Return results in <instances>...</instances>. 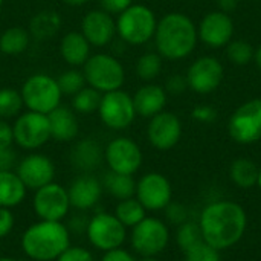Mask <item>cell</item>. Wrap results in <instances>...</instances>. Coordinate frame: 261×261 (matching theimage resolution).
Listing matches in <instances>:
<instances>
[{
	"instance_id": "6da1fadb",
	"label": "cell",
	"mask_w": 261,
	"mask_h": 261,
	"mask_svg": "<svg viewBox=\"0 0 261 261\" xmlns=\"http://www.w3.org/2000/svg\"><path fill=\"white\" fill-rule=\"evenodd\" d=\"M197 223L203 242L222 252L242 242L248 229V214L240 203L220 199L202 208Z\"/></svg>"
},
{
	"instance_id": "7a4b0ae2",
	"label": "cell",
	"mask_w": 261,
	"mask_h": 261,
	"mask_svg": "<svg viewBox=\"0 0 261 261\" xmlns=\"http://www.w3.org/2000/svg\"><path fill=\"white\" fill-rule=\"evenodd\" d=\"M153 40L164 60H184L193 54L199 41L197 24L184 12H168L158 20Z\"/></svg>"
},
{
	"instance_id": "3957f363",
	"label": "cell",
	"mask_w": 261,
	"mask_h": 261,
	"mask_svg": "<svg viewBox=\"0 0 261 261\" xmlns=\"http://www.w3.org/2000/svg\"><path fill=\"white\" fill-rule=\"evenodd\" d=\"M70 246V231L63 222L38 220L20 239L23 254L32 261H55Z\"/></svg>"
},
{
	"instance_id": "277c9868",
	"label": "cell",
	"mask_w": 261,
	"mask_h": 261,
	"mask_svg": "<svg viewBox=\"0 0 261 261\" xmlns=\"http://www.w3.org/2000/svg\"><path fill=\"white\" fill-rule=\"evenodd\" d=\"M116 35L132 46L148 43L156 32L158 18L151 8L133 3L119 15H116Z\"/></svg>"
},
{
	"instance_id": "5b68a950",
	"label": "cell",
	"mask_w": 261,
	"mask_h": 261,
	"mask_svg": "<svg viewBox=\"0 0 261 261\" xmlns=\"http://www.w3.org/2000/svg\"><path fill=\"white\" fill-rule=\"evenodd\" d=\"M81 70L84 73L86 84L93 87L99 93L122 89L125 83V69L122 63L107 52L90 55Z\"/></svg>"
},
{
	"instance_id": "8992f818",
	"label": "cell",
	"mask_w": 261,
	"mask_h": 261,
	"mask_svg": "<svg viewBox=\"0 0 261 261\" xmlns=\"http://www.w3.org/2000/svg\"><path fill=\"white\" fill-rule=\"evenodd\" d=\"M20 93L26 110L41 115H49L61 106L63 99L57 78L47 73H34L28 76L20 87Z\"/></svg>"
},
{
	"instance_id": "52a82bcc",
	"label": "cell",
	"mask_w": 261,
	"mask_h": 261,
	"mask_svg": "<svg viewBox=\"0 0 261 261\" xmlns=\"http://www.w3.org/2000/svg\"><path fill=\"white\" fill-rule=\"evenodd\" d=\"M170 239L168 223L159 217L147 216L132 228L130 246L139 257H158L167 249Z\"/></svg>"
},
{
	"instance_id": "ba28073f",
	"label": "cell",
	"mask_w": 261,
	"mask_h": 261,
	"mask_svg": "<svg viewBox=\"0 0 261 261\" xmlns=\"http://www.w3.org/2000/svg\"><path fill=\"white\" fill-rule=\"evenodd\" d=\"M14 144L26 151H37L44 147L50 138L47 115L37 112H21L12 124Z\"/></svg>"
},
{
	"instance_id": "9c48e42d",
	"label": "cell",
	"mask_w": 261,
	"mask_h": 261,
	"mask_svg": "<svg viewBox=\"0 0 261 261\" xmlns=\"http://www.w3.org/2000/svg\"><path fill=\"white\" fill-rule=\"evenodd\" d=\"M86 236L95 249L106 252L115 248H121L125 243L127 228L116 219L115 214L101 211L87 220Z\"/></svg>"
},
{
	"instance_id": "30bf717a",
	"label": "cell",
	"mask_w": 261,
	"mask_h": 261,
	"mask_svg": "<svg viewBox=\"0 0 261 261\" xmlns=\"http://www.w3.org/2000/svg\"><path fill=\"white\" fill-rule=\"evenodd\" d=\"M98 115L101 122L113 132H122L128 128L138 116L133 96L122 89L102 93Z\"/></svg>"
},
{
	"instance_id": "8fae6325",
	"label": "cell",
	"mask_w": 261,
	"mask_h": 261,
	"mask_svg": "<svg viewBox=\"0 0 261 261\" xmlns=\"http://www.w3.org/2000/svg\"><path fill=\"white\" fill-rule=\"evenodd\" d=\"M228 133L242 145L261 141V98H254L239 106L229 118Z\"/></svg>"
},
{
	"instance_id": "7c38bea8",
	"label": "cell",
	"mask_w": 261,
	"mask_h": 261,
	"mask_svg": "<svg viewBox=\"0 0 261 261\" xmlns=\"http://www.w3.org/2000/svg\"><path fill=\"white\" fill-rule=\"evenodd\" d=\"M67 188L57 182H50L34 191L32 210L38 220L63 222L70 211Z\"/></svg>"
},
{
	"instance_id": "4fadbf2b",
	"label": "cell",
	"mask_w": 261,
	"mask_h": 261,
	"mask_svg": "<svg viewBox=\"0 0 261 261\" xmlns=\"http://www.w3.org/2000/svg\"><path fill=\"white\" fill-rule=\"evenodd\" d=\"M142 150L132 138L118 136L104 147V162L110 171L135 176L142 167Z\"/></svg>"
},
{
	"instance_id": "5bb4252c",
	"label": "cell",
	"mask_w": 261,
	"mask_h": 261,
	"mask_svg": "<svg viewBox=\"0 0 261 261\" xmlns=\"http://www.w3.org/2000/svg\"><path fill=\"white\" fill-rule=\"evenodd\" d=\"M135 197L148 211H164L173 202V187L168 177L158 171L142 174L136 180Z\"/></svg>"
},
{
	"instance_id": "9a60e30c",
	"label": "cell",
	"mask_w": 261,
	"mask_h": 261,
	"mask_svg": "<svg viewBox=\"0 0 261 261\" xmlns=\"http://www.w3.org/2000/svg\"><path fill=\"white\" fill-rule=\"evenodd\" d=\"M185 76L188 87L193 92L199 95H208L220 87L225 78V69L219 58L205 55L191 63Z\"/></svg>"
},
{
	"instance_id": "2e32d148",
	"label": "cell",
	"mask_w": 261,
	"mask_h": 261,
	"mask_svg": "<svg viewBox=\"0 0 261 261\" xmlns=\"http://www.w3.org/2000/svg\"><path fill=\"white\" fill-rule=\"evenodd\" d=\"M15 173L24 184L28 190H38L55 179V164L54 161L37 151H31L17 162Z\"/></svg>"
},
{
	"instance_id": "e0dca14e",
	"label": "cell",
	"mask_w": 261,
	"mask_h": 261,
	"mask_svg": "<svg viewBox=\"0 0 261 261\" xmlns=\"http://www.w3.org/2000/svg\"><path fill=\"white\" fill-rule=\"evenodd\" d=\"M182 138V122L171 112H161L150 118L147 125V139L150 145L159 151L174 148Z\"/></svg>"
},
{
	"instance_id": "ac0fdd59",
	"label": "cell",
	"mask_w": 261,
	"mask_h": 261,
	"mask_svg": "<svg viewBox=\"0 0 261 261\" xmlns=\"http://www.w3.org/2000/svg\"><path fill=\"white\" fill-rule=\"evenodd\" d=\"M197 37L210 47H226L234 37V21L223 11L208 12L197 24Z\"/></svg>"
},
{
	"instance_id": "d6986e66",
	"label": "cell",
	"mask_w": 261,
	"mask_h": 261,
	"mask_svg": "<svg viewBox=\"0 0 261 261\" xmlns=\"http://www.w3.org/2000/svg\"><path fill=\"white\" fill-rule=\"evenodd\" d=\"M80 31L92 47H106L116 35V20L101 8L92 9L83 15Z\"/></svg>"
},
{
	"instance_id": "ffe728a7",
	"label": "cell",
	"mask_w": 261,
	"mask_h": 261,
	"mask_svg": "<svg viewBox=\"0 0 261 261\" xmlns=\"http://www.w3.org/2000/svg\"><path fill=\"white\" fill-rule=\"evenodd\" d=\"M102 184L90 173H83L67 188L70 206L78 211H89L98 205L102 196Z\"/></svg>"
},
{
	"instance_id": "44dd1931",
	"label": "cell",
	"mask_w": 261,
	"mask_h": 261,
	"mask_svg": "<svg viewBox=\"0 0 261 261\" xmlns=\"http://www.w3.org/2000/svg\"><path fill=\"white\" fill-rule=\"evenodd\" d=\"M69 161L81 173H92L104 162V147L93 138H84L73 144Z\"/></svg>"
},
{
	"instance_id": "7402d4cb",
	"label": "cell",
	"mask_w": 261,
	"mask_h": 261,
	"mask_svg": "<svg viewBox=\"0 0 261 261\" xmlns=\"http://www.w3.org/2000/svg\"><path fill=\"white\" fill-rule=\"evenodd\" d=\"M167 90L153 83H147L142 87H139L133 96V104L138 116L142 118H153L154 115L164 112L167 106Z\"/></svg>"
},
{
	"instance_id": "603a6c76",
	"label": "cell",
	"mask_w": 261,
	"mask_h": 261,
	"mask_svg": "<svg viewBox=\"0 0 261 261\" xmlns=\"http://www.w3.org/2000/svg\"><path fill=\"white\" fill-rule=\"evenodd\" d=\"M60 57L70 67H83L92 55V46L81 31H69L60 38Z\"/></svg>"
},
{
	"instance_id": "cb8c5ba5",
	"label": "cell",
	"mask_w": 261,
	"mask_h": 261,
	"mask_svg": "<svg viewBox=\"0 0 261 261\" xmlns=\"http://www.w3.org/2000/svg\"><path fill=\"white\" fill-rule=\"evenodd\" d=\"M50 138L58 142H72L80 133V122L72 107L58 106L47 115Z\"/></svg>"
},
{
	"instance_id": "d4e9b609",
	"label": "cell",
	"mask_w": 261,
	"mask_h": 261,
	"mask_svg": "<svg viewBox=\"0 0 261 261\" xmlns=\"http://www.w3.org/2000/svg\"><path fill=\"white\" fill-rule=\"evenodd\" d=\"M28 188L15 173L11 171H0V206L2 208H15L23 203L26 199Z\"/></svg>"
},
{
	"instance_id": "484cf974",
	"label": "cell",
	"mask_w": 261,
	"mask_h": 261,
	"mask_svg": "<svg viewBox=\"0 0 261 261\" xmlns=\"http://www.w3.org/2000/svg\"><path fill=\"white\" fill-rule=\"evenodd\" d=\"M61 17L57 11L43 9L38 11L29 21V34L32 38L38 41H44L47 38L55 37L61 29Z\"/></svg>"
},
{
	"instance_id": "4316f807",
	"label": "cell",
	"mask_w": 261,
	"mask_h": 261,
	"mask_svg": "<svg viewBox=\"0 0 261 261\" xmlns=\"http://www.w3.org/2000/svg\"><path fill=\"white\" fill-rule=\"evenodd\" d=\"M31 34L23 26H9L0 34V52L2 55L17 57L24 54L31 44Z\"/></svg>"
},
{
	"instance_id": "83f0119b",
	"label": "cell",
	"mask_w": 261,
	"mask_h": 261,
	"mask_svg": "<svg viewBox=\"0 0 261 261\" xmlns=\"http://www.w3.org/2000/svg\"><path fill=\"white\" fill-rule=\"evenodd\" d=\"M101 184H102L104 191H107L118 202L124 200V199L135 197L136 180L133 179V176L121 174V173H115V171L109 170L104 174V179L101 180Z\"/></svg>"
},
{
	"instance_id": "f1b7e54d",
	"label": "cell",
	"mask_w": 261,
	"mask_h": 261,
	"mask_svg": "<svg viewBox=\"0 0 261 261\" xmlns=\"http://www.w3.org/2000/svg\"><path fill=\"white\" fill-rule=\"evenodd\" d=\"M257 177H258V167L254 161L248 158H239L229 167L231 182L242 190H249L252 187H257Z\"/></svg>"
},
{
	"instance_id": "f546056e",
	"label": "cell",
	"mask_w": 261,
	"mask_h": 261,
	"mask_svg": "<svg viewBox=\"0 0 261 261\" xmlns=\"http://www.w3.org/2000/svg\"><path fill=\"white\" fill-rule=\"evenodd\" d=\"M113 214L127 229L128 228L132 229L147 217V210L141 205V202L136 197H130V199L119 200Z\"/></svg>"
},
{
	"instance_id": "4dcf8cb0",
	"label": "cell",
	"mask_w": 261,
	"mask_h": 261,
	"mask_svg": "<svg viewBox=\"0 0 261 261\" xmlns=\"http://www.w3.org/2000/svg\"><path fill=\"white\" fill-rule=\"evenodd\" d=\"M164 66V58L158 52H145L136 61V75L139 80L150 83L156 80Z\"/></svg>"
},
{
	"instance_id": "1f68e13d",
	"label": "cell",
	"mask_w": 261,
	"mask_h": 261,
	"mask_svg": "<svg viewBox=\"0 0 261 261\" xmlns=\"http://www.w3.org/2000/svg\"><path fill=\"white\" fill-rule=\"evenodd\" d=\"M101 96L102 93H99L90 86H86L84 89H81L78 93L72 96V109L75 113H80V115L96 113L99 102H101Z\"/></svg>"
},
{
	"instance_id": "d6a6232c",
	"label": "cell",
	"mask_w": 261,
	"mask_h": 261,
	"mask_svg": "<svg viewBox=\"0 0 261 261\" xmlns=\"http://www.w3.org/2000/svg\"><path fill=\"white\" fill-rule=\"evenodd\" d=\"M23 98L20 90L3 87L0 89V119H12L17 118L23 112Z\"/></svg>"
},
{
	"instance_id": "836d02e7",
	"label": "cell",
	"mask_w": 261,
	"mask_h": 261,
	"mask_svg": "<svg viewBox=\"0 0 261 261\" xmlns=\"http://www.w3.org/2000/svg\"><path fill=\"white\" fill-rule=\"evenodd\" d=\"M57 83L60 86V90L63 95L67 96H73L75 93H78L81 89H84L86 84V78L83 70H80V67H70L64 72L60 73V76L57 78Z\"/></svg>"
},
{
	"instance_id": "e575fe53",
	"label": "cell",
	"mask_w": 261,
	"mask_h": 261,
	"mask_svg": "<svg viewBox=\"0 0 261 261\" xmlns=\"http://www.w3.org/2000/svg\"><path fill=\"white\" fill-rule=\"evenodd\" d=\"M176 243L177 246L185 252L187 249L193 248L194 245H197L199 242H202V231H200V226L196 220H187L185 223L179 225L177 229H176Z\"/></svg>"
},
{
	"instance_id": "d590c367",
	"label": "cell",
	"mask_w": 261,
	"mask_h": 261,
	"mask_svg": "<svg viewBox=\"0 0 261 261\" xmlns=\"http://www.w3.org/2000/svg\"><path fill=\"white\" fill-rule=\"evenodd\" d=\"M254 47L251 43L245 40H231L226 44V55L228 60L236 66H246L254 60Z\"/></svg>"
},
{
	"instance_id": "8d00e7d4",
	"label": "cell",
	"mask_w": 261,
	"mask_h": 261,
	"mask_svg": "<svg viewBox=\"0 0 261 261\" xmlns=\"http://www.w3.org/2000/svg\"><path fill=\"white\" fill-rule=\"evenodd\" d=\"M184 261H222V254L206 242H199L184 252Z\"/></svg>"
},
{
	"instance_id": "74e56055",
	"label": "cell",
	"mask_w": 261,
	"mask_h": 261,
	"mask_svg": "<svg viewBox=\"0 0 261 261\" xmlns=\"http://www.w3.org/2000/svg\"><path fill=\"white\" fill-rule=\"evenodd\" d=\"M165 219L170 225L179 226L182 223H185L187 220H190V211L185 205L177 203V202H171L165 210Z\"/></svg>"
},
{
	"instance_id": "f35d334b",
	"label": "cell",
	"mask_w": 261,
	"mask_h": 261,
	"mask_svg": "<svg viewBox=\"0 0 261 261\" xmlns=\"http://www.w3.org/2000/svg\"><path fill=\"white\" fill-rule=\"evenodd\" d=\"M55 261H95V257L89 249L70 245Z\"/></svg>"
},
{
	"instance_id": "ab89813d",
	"label": "cell",
	"mask_w": 261,
	"mask_h": 261,
	"mask_svg": "<svg viewBox=\"0 0 261 261\" xmlns=\"http://www.w3.org/2000/svg\"><path fill=\"white\" fill-rule=\"evenodd\" d=\"M191 118L197 122H202V124H210L213 122L216 118H217V112L213 106H208V104H199L193 109L191 112Z\"/></svg>"
},
{
	"instance_id": "60d3db41",
	"label": "cell",
	"mask_w": 261,
	"mask_h": 261,
	"mask_svg": "<svg viewBox=\"0 0 261 261\" xmlns=\"http://www.w3.org/2000/svg\"><path fill=\"white\" fill-rule=\"evenodd\" d=\"M15 225V217L9 208H2L0 206V240L8 237Z\"/></svg>"
},
{
	"instance_id": "b9f144b4",
	"label": "cell",
	"mask_w": 261,
	"mask_h": 261,
	"mask_svg": "<svg viewBox=\"0 0 261 261\" xmlns=\"http://www.w3.org/2000/svg\"><path fill=\"white\" fill-rule=\"evenodd\" d=\"M167 90V93H171V95H180L184 93L187 89H188V83H187V76L184 75H171L168 80H167V84L164 87Z\"/></svg>"
},
{
	"instance_id": "7bdbcfd3",
	"label": "cell",
	"mask_w": 261,
	"mask_h": 261,
	"mask_svg": "<svg viewBox=\"0 0 261 261\" xmlns=\"http://www.w3.org/2000/svg\"><path fill=\"white\" fill-rule=\"evenodd\" d=\"M101 9L109 12L110 15H119L122 11H125L128 6L133 5V0H99Z\"/></svg>"
},
{
	"instance_id": "ee69618b",
	"label": "cell",
	"mask_w": 261,
	"mask_h": 261,
	"mask_svg": "<svg viewBox=\"0 0 261 261\" xmlns=\"http://www.w3.org/2000/svg\"><path fill=\"white\" fill-rule=\"evenodd\" d=\"M17 162H18V158H17V153L14 151L12 147L0 150V171L15 170Z\"/></svg>"
},
{
	"instance_id": "f6af8a7d",
	"label": "cell",
	"mask_w": 261,
	"mask_h": 261,
	"mask_svg": "<svg viewBox=\"0 0 261 261\" xmlns=\"http://www.w3.org/2000/svg\"><path fill=\"white\" fill-rule=\"evenodd\" d=\"M101 261H138V258L130 251H127L121 246V248L106 251L101 257Z\"/></svg>"
},
{
	"instance_id": "bcb514c9",
	"label": "cell",
	"mask_w": 261,
	"mask_h": 261,
	"mask_svg": "<svg viewBox=\"0 0 261 261\" xmlns=\"http://www.w3.org/2000/svg\"><path fill=\"white\" fill-rule=\"evenodd\" d=\"M12 144H14L12 125L8 121L0 119V150L12 147Z\"/></svg>"
},
{
	"instance_id": "7dc6e473",
	"label": "cell",
	"mask_w": 261,
	"mask_h": 261,
	"mask_svg": "<svg viewBox=\"0 0 261 261\" xmlns=\"http://www.w3.org/2000/svg\"><path fill=\"white\" fill-rule=\"evenodd\" d=\"M217 5H219L220 11H223L226 14H231L239 8L240 0H217Z\"/></svg>"
},
{
	"instance_id": "c3c4849f",
	"label": "cell",
	"mask_w": 261,
	"mask_h": 261,
	"mask_svg": "<svg viewBox=\"0 0 261 261\" xmlns=\"http://www.w3.org/2000/svg\"><path fill=\"white\" fill-rule=\"evenodd\" d=\"M90 0H63L64 5L67 6H72V8H80V6H84L86 3H89Z\"/></svg>"
},
{
	"instance_id": "681fc988",
	"label": "cell",
	"mask_w": 261,
	"mask_h": 261,
	"mask_svg": "<svg viewBox=\"0 0 261 261\" xmlns=\"http://www.w3.org/2000/svg\"><path fill=\"white\" fill-rule=\"evenodd\" d=\"M254 61H255L257 67L261 70V44L254 50Z\"/></svg>"
},
{
	"instance_id": "f907efd6",
	"label": "cell",
	"mask_w": 261,
	"mask_h": 261,
	"mask_svg": "<svg viewBox=\"0 0 261 261\" xmlns=\"http://www.w3.org/2000/svg\"><path fill=\"white\" fill-rule=\"evenodd\" d=\"M138 261H161L158 257H141Z\"/></svg>"
},
{
	"instance_id": "816d5d0a",
	"label": "cell",
	"mask_w": 261,
	"mask_h": 261,
	"mask_svg": "<svg viewBox=\"0 0 261 261\" xmlns=\"http://www.w3.org/2000/svg\"><path fill=\"white\" fill-rule=\"evenodd\" d=\"M257 187L260 188V191H261V167H258V177H257Z\"/></svg>"
},
{
	"instance_id": "f5cc1de1",
	"label": "cell",
	"mask_w": 261,
	"mask_h": 261,
	"mask_svg": "<svg viewBox=\"0 0 261 261\" xmlns=\"http://www.w3.org/2000/svg\"><path fill=\"white\" fill-rule=\"evenodd\" d=\"M0 261H18L15 258H11V257H0Z\"/></svg>"
},
{
	"instance_id": "db71d44e",
	"label": "cell",
	"mask_w": 261,
	"mask_h": 261,
	"mask_svg": "<svg viewBox=\"0 0 261 261\" xmlns=\"http://www.w3.org/2000/svg\"><path fill=\"white\" fill-rule=\"evenodd\" d=\"M3 3H5V0H0V9H2V6H3Z\"/></svg>"
},
{
	"instance_id": "11a10c76",
	"label": "cell",
	"mask_w": 261,
	"mask_h": 261,
	"mask_svg": "<svg viewBox=\"0 0 261 261\" xmlns=\"http://www.w3.org/2000/svg\"><path fill=\"white\" fill-rule=\"evenodd\" d=\"M0 57H2V52H0Z\"/></svg>"
}]
</instances>
